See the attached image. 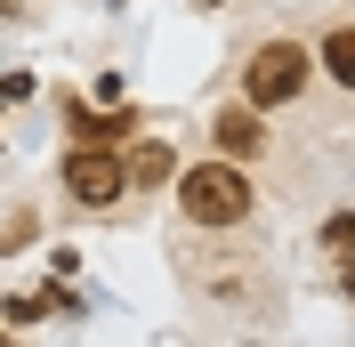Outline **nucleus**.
Masks as SVG:
<instances>
[{
	"label": "nucleus",
	"mask_w": 355,
	"mask_h": 347,
	"mask_svg": "<svg viewBox=\"0 0 355 347\" xmlns=\"http://www.w3.org/2000/svg\"><path fill=\"white\" fill-rule=\"evenodd\" d=\"M65 130L81 137V146H121V137H137V121L130 113H81V105H65Z\"/></svg>",
	"instance_id": "nucleus-5"
},
{
	"label": "nucleus",
	"mask_w": 355,
	"mask_h": 347,
	"mask_svg": "<svg viewBox=\"0 0 355 347\" xmlns=\"http://www.w3.org/2000/svg\"><path fill=\"white\" fill-rule=\"evenodd\" d=\"M121 170H130L137 186H162V178H170V146H162V137H146V146H137L130 162H121Z\"/></svg>",
	"instance_id": "nucleus-6"
},
{
	"label": "nucleus",
	"mask_w": 355,
	"mask_h": 347,
	"mask_svg": "<svg viewBox=\"0 0 355 347\" xmlns=\"http://www.w3.org/2000/svg\"><path fill=\"white\" fill-rule=\"evenodd\" d=\"M178 210L194 218V226H234L250 210V178L234 162H194V170L178 178Z\"/></svg>",
	"instance_id": "nucleus-1"
},
{
	"label": "nucleus",
	"mask_w": 355,
	"mask_h": 347,
	"mask_svg": "<svg viewBox=\"0 0 355 347\" xmlns=\"http://www.w3.org/2000/svg\"><path fill=\"white\" fill-rule=\"evenodd\" d=\"M65 186H73L81 210H113L121 186H130V170L113 162V146H81V153H65Z\"/></svg>",
	"instance_id": "nucleus-3"
},
{
	"label": "nucleus",
	"mask_w": 355,
	"mask_h": 347,
	"mask_svg": "<svg viewBox=\"0 0 355 347\" xmlns=\"http://www.w3.org/2000/svg\"><path fill=\"white\" fill-rule=\"evenodd\" d=\"M347 299H355V266H347Z\"/></svg>",
	"instance_id": "nucleus-9"
},
{
	"label": "nucleus",
	"mask_w": 355,
	"mask_h": 347,
	"mask_svg": "<svg viewBox=\"0 0 355 347\" xmlns=\"http://www.w3.org/2000/svg\"><path fill=\"white\" fill-rule=\"evenodd\" d=\"M0 347H8V339H0Z\"/></svg>",
	"instance_id": "nucleus-11"
},
{
	"label": "nucleus",
	"mask_w": 355,
	"mask_h": 347,
	"mask_svg": "<svg viewBox=\"0 0 355 347\" xmlns=\"http://www.w3.org/2000/svg\"><path fill=\"white\" fill-rule=\"evenodd\" d=\"M243 89H250V105H291V97L307 89V49L299 41H266L259 57H250Z\"/></svg>",
	"instance_id": "nucleus-2"
},
{
	"label": "nucleus",
	"mask_w": 355,
	"mask_h": 347,
	"mask_svg": "<svg viewBox=\"0 0 355 347\" xmlns=\"http://www.w3.org/2000/svg\"><path fill=\"white\" fill-rule=\"evenodd\" d=\"M210 137H218L226 162H250V153H266V130H259V113H250V105H226Z\"/></svg>",
	"instance_id": "nucleus-4"
},
{
	"label": "nucleus",
	"mask_w": 355,
	"mask_h": 347,
	"mask_svg": "<svg viewBox=\"0 0 355 347\" xmlns=\"http://www.w3.org/2000/svg\"><path fill=\"white\" fill-rule=\"evenodd\" d=\"M323 242H331L339 259H347V266H355V218H331V226H323Z\"/></svg>",
	"instance_id": "nucleus-8"
},
{
	"label": "nucleus",
	"mask_w": 355,
	"mask_h": 347,
	"mask_svg": "<svg viewBox=\"0 0 355 347\" xmlns=\"http://www.w3.org/2000/svg\"><path fill=\"white\" fill-rule=\"evenodd\" d=\"M0 8H8V0H0Z\"/></svg>",
	"instance_id": "nucleus-10"
},
{
	"label": "nucleus",
	"mask_w": 355,
	"mask_h": 347,
	"mask_svg": "<svg viewBox=\"0 0 355 347\" xmlns=\"http://www.w3.org/2000/svg\"><path fill=\"white\" fill-rule=\"evenodd\" d=\"M323 65H331L339 89H355V33H331V41H323Z\"/></svg>",
	"instance_id": "nucleus-7"
}]
</instances>
